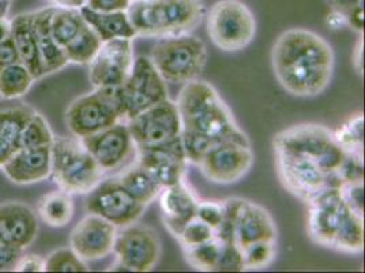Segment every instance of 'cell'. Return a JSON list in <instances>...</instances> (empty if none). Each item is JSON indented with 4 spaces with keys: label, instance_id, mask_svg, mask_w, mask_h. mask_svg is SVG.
Returning a JSON list of instances; mask_svg holds the SVG:
<instances>
[{
    "label": "cell",
    "instance_id": "cell-46",
    "mask_svg": "<svg viewBox=\"0 0 365 273\" xmlns=\"http://www.w3.org/2000/svg\"><path fill=\"white\" fill-rule=\"evenodd\" d=\"M14 271L16 272H46V259L38 256L19 258Z\"/></svg>",
    "mask_w": 365,
    "mask_h": 273
},
{
    "label": "cell",
    "instance_id": "cell-22",
    "mask_svg": "<svg viewBox=\"0 0 365 273\" xmlns=\"http://www.w3.org/2000/svg\"><path fill=\"white\" fill-rule=\"evenodd\" d=\"M277 239V228L267 209L243 199L235 226V242L243 249L251 243Z\"/></svg>",
    "mask_w": 365,
    "mask_h": 273
},
{
    "label": "cell",
    "instance_id": "cell-41",
    "mask_svg": "<svg viewBox=\"0 0 365 273\" xmlns=\"http://www.w3.org/2000/svg\"><path fill=\"white\" fill-rule=\"evenodd\" d=\"M342 197L350 205V208L360 216H364V184L363 181L341 182L338 186Z\"/></svg>",
    "mask_w": 365,
    "mask_h": 273
},
{
    "label": "cell",
    "instance_id": "cell-24",
    "mask_svg": "<svg viewBox=\"0 0 365 273\" xmlns=\"http://www.w3.org/2000/svg\"><path fill=\"white\" fill-rule=\"evenodd\" d=\"M11 24V37L19 52L21 61L29 69L36 79L44 76V70L38 51L37 33L33 13H24L14 16Z\"/></svg>",
    "mask_w": 365,
    "mask_h": 273
},
{
    "label": "cell",
    "instance_id": "cell-10",
    "mask_svg": "<svg viewBox=\"0 0 365 273\" xmlns=\"http://www.w3.org/2000/svg\"><path fill=\"white\" fill-rule=\"evenodd\" d=\"M115 88H96L68 106L66 121L76 138L94 136L122 121Z\"/></svg>",
    "mask_w": 365,
    "mask_h": 273
},
{
    "label": "cell",
    "instance_id": "cell-51",
    "mask_svg": "<svg viewBox=\"0 0 365 273\" xmlns=\"http://www.w3.org/2000/svg\"><path fill=\"white\" fill-rule=\"evenodd\" d=\"M11 36V24L7 18H0V43Z\"/></svg>",
    "mask_w": 365,
    "mask_h": 273
},
{
    "label": "cell",
    "instance_id": "cell-30",
    "mask_svg": "<svg viewBox=\"0 0 365 273\" xmlns=\"http://www.w3.org/2000/svg\"><path fill=\"white\" fill-rule=\"evenodd\" d=\"M85 25L86 21L83 19L79 9L56 6L55 13L51 19V33L53 40L61 48H64L76 39Z\"/></svg>",
    "mask_w": 365,
    "mask_h": 273
},
{
    "label": "cell",
    "instance_id": "cell-5",
    "mask_svg": "<svg viewBox=\"0 0 365 273\" xmlns=\"http://www.w3.org/2000/svg\"><path fill=\"white\" fill-rule=\"evenodd\" d=\"M52 175L61 190L68 194H86L101 181L104 171L76 136L55 138L52 145Z\"/></svg>",
    "mask_w": 365,
    "mask_h": 273
},
{
    "label": "cell",
    "instance_id": "cell-19",
    "mask_svg": "<svg viewBox=\"0 0 365 273\" xmlns=\"http://www.w3.org/2000/svg\"><path fill=\"white\" fill-rule=\"evenodd\" d=\"M116 226L106 219L89 213L85 216L71 232V249L83 261H94L107 257L113 252L118 237Z\"/></svg>",
    "mask_w": 365,
    "mask_h": 273
},
{
    "label": "cell",
    "instance_id": "cell-18",
    "mask_svg": "<svg viewBox=\"0 0 365 273\" xmlns=\"http://www.w3.org/2000/svg\"><path fill=\"white\" fill-rule=\"evenodd\" d=\"M81 141L103 171L122 167L137 151L128 126L122 121L94 136L81 138Z\"/></svg>",
    "mask_w": 365,
    "mask_h": 273
},
{
    "label": "cell",
    "instance_id": "cell-27",
    "mask_svg": "<svg viewBox=\"0 0 365 273\" xmlns=\"http://www.w3.org/2000/svg\"><path fill=\"white\" fill-rule=\"evenodd\" d=\"M37 212L43 222L52 227H64L74 216V201L71 194L55 190L40 198Z\"/></svg>",
    "mask_w": 365,
    "mask_h": 273
},
{
    "label": "cell",
    "instance_id": "cell-31",
    "mask_svg": "<svg viewBox=\"0 0 365 273\" xmlns=\"http://www.w3.org/2000/svg\"><path fill=\"white\" fill-rule=\"evenodd\" d=\"M34 76L24 63H16L0 70V96L13 100L26 94L34 82Z\"/></svg>",
    "mask_w": 365,
    "mask_h": 273
},
{
    "label": "cell",
    "instance_id": "cell-26",
    "mask_svg": "<svg viewBox=\"0 0 365 273\" xmlns=\"http://www.w3.org/2000/svg\"><path fill=\"white\" fill-rule=\"evenodd\" d=\"M79 11L83 16V19L86 21V24L97 33V36L101 39L103 43L113 39L133 40L137 36V33L133 28V24L127 16V11L98 13L85 6H82Z\"/></svg>",
    "mask_w": 365,
    "mask_h": 273
},
{
    "label": "cell",
    "instance_id": "cell-47",
    "mask_svg": "<svg viewBox=\"0 0 365 273\" xmlns=\"http://www.w3.org/2000/svg\"><path fill=\"white\" fill-rule=\"evenodd\" d=\"M344 19L345 24H348L351 29L360 33L364 31V3H360L350 9L349 11L344 14Z\"/></svg>",
    "mask_w": 365,
    "mask_h": 273
},
{
    "label": "cell",
    "instance_id": "cell-53",
    "mask_svg": "<svg viewBox=\"0 0 365 273\" xmlns=\"http://www.w3.org/2000/svg\"><path fill=\"white\" fill-rule=\"evenodd\" d=\"M130 1H138V0H130Z\"/></svg>",
    "mask_w": 365,
    "mask_h": 273
},
{
    "label": "cell",
    "instance_id": "cell-28",
    "mask_svg": "<svg viewBox=\"0 0 365 273\" xmlns=\"http://www.w3.org/2000/svg\"><path fill=\"white\" fill-rule=\"evenodd\" d=\"M36 112L26 104L0 106V136L19 149L21 136Z\"/></svg>",
    "mask_w": 365,
    "mask_h": 273
},
{
    "label": "cell",
    "instance_id": "cell-32",
    "mask_svg": "<svg viewBox=\"0 0 365 273\" xmlns=\"http://www.w3.org/2000/svg\"><path fill=\"white\" fill-rule=\"evenodd\" d=\"M103 46L101 39L86 24L73 41L63 48L68 63L89 64Z\"/></svg>",
    "mask_w": 365,
    "mask_h": 273
},
{
    "label": "cell",
    "instance_id": "cell-35",
    "mask_svg": "<svg viewBox=\"0 0 365 273\" xmlns=\"http://www.w3.org/2000/svg\"><path fill=\"white\" fill-rule=\"evenodd\" d=\"M55 136L48 121L36 112L21 136V148H37L52 145Z\"/></svg>",
    "mask_w": 365,
    "mask_h": 273
},
{
    "label": "cell",
    "instance_id": "cell-38",
    "mask_svg": "<svg viewBox=\"0 0 365 273\" xmlns=\"http://www.w3.org/2000/svg\"><path fill=\"white\" fill-rule=\"evenodd\" d=\"M242 202V198H229L227 201H222V222L221 226L214 231L218 241L222 243L235 242V226Z\"/></svg>",
    "mask_w": 365,
    "mask_h": 273
},
{
    "label": "cell",
    "instance_id": "cell-52",
    "mask_svg": "<svg viewBox=\"0 0 365 273\" xmlns=\"http://www.w3.org/2000/svg\"><path fill=\"white\" fill-rule=\"evenodd\" d=\"M10 10V0H0V18H6Z\"/></svg>",
    "mask_w": 365,
    "mask_h": 273
},
{
    "label": "cell",
    "instance_id": "cell-2",
    "mask_svg": "<svg viewBox=\"0 0 365 273\" xmlns=\"http://www.w3.org/2000/svg\"><path fill=\"white\" fill-rule=\"evenodd\" d=\"M176 106L182 119V133L205 136L215 144L233 141L251 145L228 106L210 84L197 79L187 82Z\"/></svg>",
    "mask_w": 365,
    "mask_h": 273
},
{
    "label": "cell",
    "instance_id": "cell-48",
    "mask_svg": "<svg viewBox=\"0 0 365 273\" xmlns=\"http://www.w3.org/2000/svg\"><path fill=\"white\" fill-rule=\"evenodd\" d=\"M327 3V6L331 9V11L338 13L344 16L346 11H349L350 9H353L354 6L364 3V0H324Z\"/></svg>",
    "mask_w": 365,
    "mask_h": 273
},
{
    "label": "cell",
    "instance_id": "cell-14",
    "mask_svg": "<svg viewBox=\"0 0 365 273\" xmlns=\"http://www.w3.org/2000/svg\"><path fill=\"white\" fill-rule=\"evenodd\" d=\"M88 212L94 213L108 220L116 227H127L137 223L143 214L146 205L138 202L124 187L119 179L101 182L86 202Z\"/></svg>",
    "mask_w": 365,
    "mask_h": 273
},
{
    "label": "cell",
    "instance_id": "cell-17",
    "mask_svg": "<svg viewBox=\"0 0 365 273\" xmlns=\"http://www.w3.org/2000/svg\"><path fill=\"white\" fill-rule=\"evenodd\" d=\"M138 164L152 174L161 189L182 182L187 167V156L182 147V136L170 141L137 148Z\"/></svg>",
    "mask_w": 365,
    "mask_h": 273
},
{
    "label": "cell",
    "instance_id": "cell-16",
    "mask_svg": "<svg viewBox=\"0 0 365 273\" xmlns=\"http://www.w3.org/2000/svg\"><path fill=\"white\" fill-rule=\"evenodd\" d=\"M91 64V82L94 88H119L134 64L130 39H113L103 43Z\"/></svg>",
    "mask_w": 365,
    "mask_h": 273
},
{
    "label": "cell",
    "instance_id": "cell-45",
    "mask_svg": "<svg viewBox=\"0 0 365 273\" xmlns=\"http://www.w3.org/2000/svg\"><path fill=\"white\" fill-rule=\"evenodd\" d=\"M16 63H22V61H21L19 52L16 49V43L10 36L0 43V70L10 67Z\"/></svg>",
    "mask_w": 365,
    "mask_h": 273
},
{
    "label": "cell",
    "instance_id": "cell-21",
    "mask_svg": "<svg viewBox=\"0 0 365 273\" xmlns=\"http://www.w3.org/2000/svg\"><path fill=\"white\" fill-rule=\"evenodd\" d=\"M1 168L7 178L16 184L41 182L52 172L51 145L19 148Z\"/></svg>",
    "mask_w": 365,
    "mask_h": 273
},
{
    "label": "cell",
    "instance_id": "cell-50",
    "mask_svg": "<svg viewBox=\"0 0 365 273\" xmlns=\"http://www.w3.org/2000/svg\"><path fill=\"white\" fill-rule=\"evenodd\" d=\"M53 6L58 7H70V9H81L85 6V0H48Z\"/></svg>",
    "mask_w": 365,
    "mask_h": 273
},
{
    "label": "cell",
    "instance_id": "cell-3",
    "mask_svg": "<svg viewBox=\"0 0 365 273\" xmlns=\"http://www.w3.org/2000/svg\"><path fill=\"white\" fill-rule=\"evenodd\" d=\"M308 205V234L314 242L344 253L363 252L364 216L350 208L338 186L324 189Z\"/></svg>",
    "mask_w": 365,
    "mask_h": 273
},
{
    "label": "cell",
    "instance_id": "cell-4",
    "mask_svg": "<svg viewBox=\"0 0 365 273\" xmlns=\"http://www.w3.org/2000/svg\"><path fill=\"white\" fill-rule=\"evenodd\" d=\"M137 36L167 39L188 34L205 16L202 0H138L127 9Z\"/></svg>",
    "mask_w": 365,
    "mask_h": 273
},
{
    "label": "cell",
    "instance_id": "cell-34",
    "mask_svg": "<svg viewBox=\"0 0 365 273\" xmlns=\"http://www.w3.org/2000/svg\"><path fill=\"white\" fill-rule=\"evenodd\" d=\"M363 126L364 119L359 114L334 131L336 141L345 152L363 157Z\"/></svg>",
    "mask_w": 365,
    "mask_h": 273
},
{
    "label": "cell",
    "instance_id": "cell-1",
    "mask_svg": "<svg viewBox=\"0 0 365 273\" xmlns=\"http://www.w3.org/2000/svg\"><path fill=\"white\" fill-rule=\"evenodd\" d=\"M274 74L285 91L312 97L324 91L334 71V52L319 34L305 29L284 31L272 52Z\"/></svg>",
    "mask_w": 365,
    "mask_h": 273
},
{
    "label": "cell",
    "instance_id": "cell-42",
    "mask_svg": "<svg viewBox=\"0 0 365 273\" xmlns=\"http://www.w3.org/2000/svg\"><path fill=\"white\" fill-rule=\"evenodd\" d=\"M222 216H224L222 202H213V201L199 202L197 217L213 228L214 231L221 226Z\"/></svg>",
    "mask_w": 365,
    "mask_h": 273
},
{
    "label": "cell",
    "instance_id": "cell-15",
    "mask_svg": "<svg viewBox=\"0 0 365 273\" xmlns=\"http://www.w3.org/2000/svg\"><path fill=\"white\" fill-rule=\"evenodd\" d=\"M254 163L251 145L239 142H222L205 154L199 167L205 177L214 183L229 184L237 182L250 171Z\"/></svg>",
    "mask_w": 365,
    "mask_h": 273
},
{
    "label": "cell",
    "instance_id": "cell-33",
    "mask_svg": "<svg viewBox=\"0 0 365 273\" xmlns=\"http://www.w3.org/2000/svg\"><path fill=\"white\" fill-rule=\"evenodd\" d=\"M221 241L215 237L207 242L192 247H185L184 253L188 264L198 271H215V265L221 252Z\"/></svg>",
    "mask_w": 365,
    "mask_h": 273
},
{
    "label": "cell",
    "instance_id": "cell-13",
    "mask_svg": "<svg viewBox=\"0 0 365 273\" xmlns=\"http://www.w3.org/2000/svg\"><path fill=\"white\" fill-rule=\"evenodd\" d=\"M127 126L137 148L167 142L182 136V131L178 106L169 99L145 109Z\"/></svg>",
    "mask_w": 365,
    "mask_h": 273
},
{
    "label": "cell",
    "instance_id": "cell-49",
    "mask_svg": "<svg viewBox=\"0 0 365 273\" xmlns=\"http://www.w3.org/2000/svg\"><path fill=\"white\" fill-rule=\"evenodd\" d=\"M16 147H13L7 139H4L0 136V168L3 167L10 159L11 156L16 152Z\"/></svg>",
    "mask_w": 365,
    "mask_h": 273
},
{
    "label": "cell",
    "instance_id": "cell-44",
    "mask_svg": "<svg viewBox=\"0 0 365 273\" xmlns=\"http://www.w3.org/2000/svg\"><path fill=\"white\" fill-rule=\"evenodd\" d=\"M130 0H85V7L98 13L127 11Z\"/></svg>",
    "mask_w": 365,
    "mask_h": 273
},
{
    "label": "cell",
    "instance_id": "cell-39",
    "mask_svg": "<svg viewBox=\"0 0 365 273\" xmlns=\"http://www.w3.org/2000/svg\"><path fill=\"white\" fill-rule=\"evenodd\" d=\"M215 237L213 228L199 220L198 217L192 219L190 223L185 224L182 228V232L179 234V241L182 244V247H192L200 243L207 242L213 239Z\"/></svg>",
    "mask_w": 365,
    "mask_h": 273
},
{
    "label": "cell",
    "instance_id": "cell-25",
    "mask_svg": "<svg viewBox=\"0 0 365 273\" xmlns=\"http://www.w3.org/2000/svg\"><path fill=\"white\" fill-rule=\"evenodd\" d=\"M55 9L56 6H51L33 11L44 76L56 73L68 64L63 48L53 40L51 33V19L55 13Z\"/></svg>",
    "mask_w": 365,
    "mask_h": 273
},
{
    "label": "cell",
    "instance_id": "cell-8",
    "mask_svg": "<svg viewBox=\"0 0 365 273\" xmlns=\"http://www.w3.org/2000/svg\"><path fill=\"white\" fill-rule=\"evenodd\" d=\"M123 121L135 118L145 109L168 99L165 81L149 58L139 56L119 88H115Z\"/></svg>",
    "mask_w": 365,
    "mask_h": 273
},
{
    "label": "cell",
    "instance_id": "cell-6",
    "mask_svg": "<svg viewBox=\"0 0 365 273\" xmlns=\"http://www.w3.org/2000/svg\"><path fill=\"white\" fill-rule=\"evenodd\" d=\"M274 149H281L311 160L329 175H338L348 153L334 133L320 124H297L274 136Z\"/></svg>",
    "mask_w": 365,
    "mask_h": 273
},
{
    "label": "cell",
    "instance_id": "cell-37",
    "mask_svg": "<svg viewBox=\"0 0 365 273\" xmlns=\"http://www.w3.org/2000/svg\"><path fill=\"white\" fill-rule=\"evenodd\" d=\"M245 269H262L269 267L275 258V242L260 241L242 249Z\"/></svg>",
    "mask_w": 365,
    "mask_h": 273
},
{
    "label": "cell",
    "instance_id": "cell-11",
    "mask_svg": "<svg viewBox=\"0 0 365 273\" xmlns=\"http://www.w3.org/2000/svg\"><path fill=\"white\" fill-rule=\"evenodd\" d=\"M116 237L113 252L118 264L112 268L148 272L155 267L161 256V242L158 234L148 226H137L135 223L124 227Z\"/></svg>",
    "mask_w": 365,
    "mask_h": 273
},
{
    "label": "cell",
    "instance_id": "cell-23",
    "mask_svg": "<svg viewBox=\"0 0 365 273\" xmlns=\"http://www.w3.org/2000/svg\"><path fill=\"white\" fill-rule=\"evenodd\" d=\"M160 204L165 227L176 238L185 224L197 217L199 201L182 182L163 189Z\"/></svg>",
    "mask_w": 365,
    "mask_h": 273
},
{
    "label": "cell",
    "instance_id": "cell-7",
    "mask_svg": "<svg viewBox=\"0 0 365 273\" xmlns=\"http://www.w3.org/2000/svg\"><path fill=\"white\" fill-rule=\"evenodd\" d=\"M150 61L165 82L187 84L202 74L207 49L200 39L188 33L158 41Z\"/></svg>",
    "mask_w": 365,
    "mask_h": 273
},
{
    "label": "cell",
    "instance_id": "cell-36",
    "mask_svg": "<svg viewBox=\"0 0 365 273\" xmlns=\"http://www.w3.org/2000/svg\"><path fill=\"white\" fill-rule=\"evenodd\" d=\"M83 259L73 249H59L46 259V272H86Z\"/></svg>",
    "mask_w": 365,
    "mask_h": 273
},
{
    "label": "cell",
    "instance_id": "cell-12",
    "mask_svg": "<svg viewBox=\"0 0 365 273\" xmlns=\"http://www.w3.org/2000/svg\"><path fill=\"white\" fill-rule=\"evenodd\" d=\"M275 167L284 187L293 196L304 202H309L320 192L331 187L330 178L338 175H329L311 160L302 156L274 149Z\"/></svg>",
    "mask_w": 365,
    "mask_h": 273
},
{
    "label": "cell",
    "instance_id": "cell-43",
    "mask_svg": "<svg viewBox=\"0 0 365 273\" xmlns=\"http://www.w3.org/2000/svg\"><path fill=\"white\" fill-rule=\"evenodd\" d=\"M24 250H19L14 246L0 239V272L14 271L16 262L22 257Z\"/></svg>",
    "mask_w": 365,
    "mask_h": 273
},
{
    "label": "cell",
    "instance_id": "cell-9",
    "mask_svg": "<svg viewBox=\"0 0 365 273\" xmlns=\"http://www.w3.org/2000/svg\"><path fill=\"white\" fill-rule=\"evenodd\" d=\"M255 31V16L240 0H220L209 11L207 33L222 51L243 49L252 41Z\"/></svg>",
    "mask_w": 365,
    "mask_h": 273
},
{
    "label": "cell",
    "instance_id": "cell-20",
    "mask_svg": "<svg viewBox=\"0 0 365 273\" xmlns=\"http://www.w3.org/2000/svg\"><path fill=\"white\" fill-rule=\"evenodd\" d=\"M38 232L37 216L31 207L21 202L0 205V239L19 250H25Z\"/></svg>",
    "mask_w": 365,
    "mask_h": 273
},
{
    "label": "cell",
    "instance_id": "cell-40",
    "mask_svg": "<svg viewBox=\"0 0 365 273\" xmlns=\"http://www.w3.org/2000/svg\"><path fill=\"white\" fill-rule=\"evenodd\" d=\"M222 243V242H221ZM244 258L242 249L236 242L222 243L215 271H244Z\"/></svg>",
    "mask_w": 365,
    "mask_h": 273
},
{
    "label": "cell",
    "instance_id": "cell-29",
    "mask_svg": "<svg viewBox=\"0 0 365 273\" xmlns=\"http://www.w3.org/2000/svg\"><path fill=\"white\" fill-rule=\"evenodd\" d=\"M123 187L143 205H149L161 193V186L152 177L149 171L137 164L128 169L119 179Z\"/></svg>",
    "mask_w": 365,
    "mask_h": 273
}]
</instances>
